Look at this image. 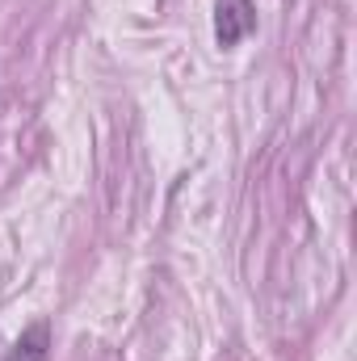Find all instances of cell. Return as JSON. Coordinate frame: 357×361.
<instances>
[{
	"label": "cell",
	"instance_id": "6da1fadb",
	"mask_svg": "<svg viewBox=\"0 0 357 361\" xmlns=\"http://www.w3.org/2000/svg\"><path fill=\"white\" fill-rule=\"evenodd\" d=\"M253 30H257L253 0H219L214 4V42L219 47H240Z\"/></svg>",
	"mask_w": 357,
	"mask_h": 361
},
{
	"label": "cell",
	"instance_id": "7a4b0ae2",
	"mask_svg": "<svg viewBox=\"0 0 357 361\" xmlns=\"http://www.w3.org/2000/svg\"><path fill=\"white\" fill-rule=\"evenodd\" d=\"M47 357H51V328L38 319V324H30V328L17 336V345L8 349L4 361H47Z\"/></svg>",
	"mask_w": 357,
	"mask_h": 361
}]
</instances>
